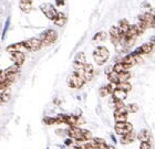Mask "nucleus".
I'll list each match as a JSON object with an SVG mask.
<instances>
[{
    "label": "nucleus",
    "instance_id": "f257e3e1",
    "mask_svg": "<svg viewBox=\"0 0 155 149\" xmlns=\"http://www.w3.org/2000/svg\"><path fill=\"white\" fill-rule=\"evenodd\" d=\"M110 58V51L105 46H97L93 51L94 62L97 65H103Z\"/></svg>",
    "mask_w": 155,
    "mask_h": 149
},
{
    "label": "nucleus",
    "instance_id": "f03ea898",
    "mask_svg": "<svg viewBox=\"0 0 155 149\" xmlns=\"http://www.w3.org/2000/svg\"><path fill=\"white\" fill-rule=\"evenodd\" d=\"M57 38H58L57 31L53 29H48L45 30L43 33H41V36H40L39 39L41 41L42 46H51L52 43H54L57 41Z\"/></svg>",
    "mask_w": 155,
    "mask_h": 149
},
{
    "label": "nucleus",
    "instance_id": "7ed1b4c3",
    "mask_svg": "<svg viewBox=\"0 0 155 149\" xmlns=\"http://www.w3.org/2000/svg\"><path fill=\"white\" fill-rule=\"evenodd\" d=\"M22 44L27 51H39L42 48V43L39 38H31L22 41Z\"/></svg>",
    "mask_w": 155,
    "mask_h": 149
},
{
    "label": "nucleus",
    "instance_id": "20e7f679",
    "mask_svg": "<svg viewBox=\"0 0 155 149\" xmlns=\"http://www.w3.org/2000/svg\"><path fill=\"white\" fill-rule=\"evenodd\" d=\"M42 12L45 13V16L50 20H54L55 17H57V13H58V10L55 9V7L52 5V3H42L41 6Z\"/></svg>",
    "mask_w": 155,
    "mask_h": 149
},
{
    "label": "nucleus",
    "instance_id": "39448f33",
    "mask_svg": "<svg viewBox=\"0 0 155 149\" xmlns=\"http://www.w3.org/2000/svg\"><path fill=\"white\" fill-rule=\"evenodd\" d=\"M139 21L142 22L144 26L147 28H151V29H154L155 27V20H154V14L151 12H145L139 16Z\"/></svg>",
    "mask_w": 155,
    "mask_h": 149
},
{
    "label": "nucleus",
    "instance_id": "423d86ee",
    "mask_svg": "<svg viewBox=\"0 0 155 149\" xmlns=\"http://www.w3.org/2000/svg\"><path fill=\"white\" fill-rule=\"evenodd\" d=\"M84 83H85V82H84L83 78H80V76H78V75H75V74H71L68 78V85L71 88H75V90L82 87L84 85Z\"/></svg>",
    "mask_w": 155,
    "mask_h": 149
},
{
    "label": "nucleus",
    "instance_id": "0eeeda50",
    "mask_svg": "<svg viewBox=\"0 0 155 149\" xmlns=\"http://www.w3.org/2000/svg\"><path fill=\"white\" fill-rule=\"evenodd\" d=\"M133 130V125L129 122L125 123H116L115 124V133L119 135H125Z\"/></svg>",
    "mask_w": 155,
    "mask_h": 149
},
{
    "label": "nucleus",
    "instance_id": "6e6552de",
    "mask_svg": "<svg viewBox=\"0 0 155 149\" xmlns=\"http://www.w3.org/2000/svg\"><path fill=\"white\" fill-rule=\"evenodd\" d=\"M10 54V59L15 62V65H20L23 64V62L26 60V55L22 52H12V53H9Z\"/></svg>",
    "mask_w": 155,
    "mask_h": 149
},
{
    "label": "nucleus",
    "instance_id": "1a4fd4ad",
    "mask_svg": "<svg viewBox=\"0 0 155 149\" xmlns=\"http://www.w3.org/2000/svg\"><path fill=\"white\" fill-rule=\"evenodd\" d=\"M153 49H154V43L147 42V43H144L142 46L137 48L134 52L142 56V54H150L153 51Z\"/></svg>",
    "mask_w": 155,
    "mask_h": 149
},
{
    "label": "nucleus",
    "instance_id": "9d476101",
    "mask_svg": "<svg viewBox=\"0 0 155 149\" xmlns=\"http://www.w3.org/2000/svg\"><path fill=\"white\" fill-rule=\"evenodd\" d=\"M7 51L9 52V53H12V52H22L25 53V51H27L25 49V46H23L22 42H19V43H13L11 46H7Z\"/></svg>",
    "mask_w": 155,
    "mask_h": 149
},
{
    "label": "nucleus",
    "instance_id": "9b49d317",
    "mask_svg": "<svg viewBox=\"0 0 155 149\" xmlns=\"http://www.w3.org/2000/svg\"><path fill=\"white\" fill-rule=\"evenodd\" d=\"M135 138H136V134L132 130V132H130V133L123 135L122 138H121V141H122V144H124V145H129V144H132L133 141L135 140Z\"/></svg>",
    "mask_w": 155,
    "mask_h": 149
},
{
    "label": "nucleus",
    "instance_id": "f8f14e48",
    "mask_svg": "<svg viewBox=\"0 0 155 149\" xmlns=\"http://www.w3.org/2000/svg\"><path fill=\"white\" fill-rule=\"evenodd\" d=\"M136 137L139 138L141 143H149L150 138H151V133L147 129H142L139 133V135H136Z\"/></svg>",
    "mask_w": 155,
    "mask_h": 149
},
{
    "label": "nucleus",
    "instance_id": "ddd939ff",
    "mask_svg": "<svg viewBox=\"0 0 155 149\" xmlns=\"http://www.w3.org/2000/svg\"><path fill=\"white\" fill-rule=\"evenodd\" d=\"M53 22H54L58 27H63L65 24V22H67V17H65L64 13L58 12L57 13L55 19L53 20Z\"/></svg>",
    "mask_w": 155,
    "mask_h": 149
},
{
    "label": "nucleus",
    "instance_id": "4468645a",
    "mask_svg": "<svg viewBox=\"0 0 155 149\" xmlns=\"http://www.w3.org/2000/svg\"><path fill=\"white\" fill-rule=\"evenodd\" d=\"M13 83L10 78H0V92H6Z\"/></svg>",
    "mask_w": 155,
    "mask_h": 149
},
{
    "label": "nucleus",
    "instance_id": "2eb2a0df",
    "mask_svg": "<svg viewBox=\"0 0 155 149\" xmlns=\"http://www.w3.org/2000/svg\"><path fill=\"white\" fill-rule=\"evenodd\" d=\"M20 9L25 11V12H29L32 9V1L31 0H21L19 3Z\"/></svg>",
    "mask_w": 155,
    "mask_h": 149
},
{
    "label": "nucleus",
    "instance_id": "dca6fc26",
    "mask_svg": "<svg viewBox=\"0 0 155 149\" xmlns=\"http://www.w3.org/2000/svg\"><path fill=\"white\" fill-rule=\"evenodd\" d=\"M126 96H127V93H125V92H123V91H120V90H115V91L113 92V94H112L113 102H115V100H123V102H124Z\"/></svg>",
    "mask_w": 155,
    "mask_h": 149
},
{
    "label": "nucleus",
    "instance_id": "f3484780",
    "mask_svg": "<svg viewBox=\"0 0 155 149\" xmlns=\"http://www.w3.org/2000/svg\"><path fill=\"white\" fill-rule=\"evenodd\" d=\"M116 90H120V91L127 93V92H130L132 90V85L130 84L129 82H121V83L116 84Z\"/></svg>",
    "mask_w": 155,
    "mask_h": 149
},
{
    "label": "nucleus",
    "instance_id": "a211bd4d",
    "mask_svg": "<svg viewBox=\"0 0 155 149\" xmlns=\"http://www.w3.org/2000/svg\"><path fill=\"white\" fill-rule=\"evenodd\" d=\"M117 75V80H119V83H121V82H127V80H129L130 78H131V72L130 71H123L121 72V73H119Z\"/></svg>",
    "mask_w": 155,
    "mask_h": 149
},
{
    "label": "nucleus",
    "instance_id": "6ab92c4d",
    "mask_svg": "<svg viewBox=\"0 0 155 149\" xmlns=\"http://www.w3.org/2000/svg\"><path fill=\"white\" fill-rule=\"evenodd\" d=\"M120 62L125 63V64H129V65H131V66H133L134 64H136L135 59H134V56H133L131 53H130V54H127V55H125V56L122 59V61H120Z\"/></svg>",
    "mask_w": 155,
    "mask_h": 149
},
{
    "label": "nucleus",
    "instance_id": "aec40b11",
    "mask_svg": "<svg viewBox=\"0 0 155 149\" xmlns=\"http://www.w3.org/2000/svg\"><path fill=\"white\" fill-rule=\"evenodd\" d=\"M105 39H107V33L104 32V31H101V32H97L93 36V42H102Z\"/></svg>",
    "mask_w": 155,
    "mask_h": 149
},
{
    "label": "nucleus",
    "instance_id": "412c9836",
    "mask_svg": "<svg viewBox=\"0 0 155 149\" xmlns=\"http://www.w3.org/2000/svg\"><path fill=\"white\" fill-rule=\"evenodd\" d=\"M80 133H81V135H82V137H83V139L85 140V141H89V140H91L92 138H93V136H92V133H91L90 130L81 129V128H80Z\"/></svg>",
    "mask_w": 155,
    "mask_h": 149
},
{
    "label": "nucleus",
    "instance_id": "4be33fe9",
    "mask_svg": "<svg viewBox=\"0 0 155 149\" xmlns=\"http://www.w3.org/2000/svg\"><path fill=\"white\" fill-rule=\"evenodd\" d=\"M125 110L126 113H136L139 110V106L137 104H129L125 106Z\"/></svg>",
    "mask_w": 155,
    "mask_h": 149
},
{
    "label": "nucleus",
    "instance_id": "5701e85b",
    "mask_svg": "<svg viewBox=\"0 0 155 149\" xmlns=\"http://www.w3.org/2000/svg\"><path fill=\"white\" fill-rule=\"evenodd\" d=\"M74 62H77V63H79V64H85L87 61H85V55H84V53H82V52L78 53L77 56H75Z\"/></svg>",
    "mask_w": 155,
    "mask_h": 149
},
{
    "label": "nucleus",
    "instance_id": "b1692460",
    "mask_svg": "<svg viewBox=\"0 0 155 149\" xmlns=\"http://www.w3.org/2000/svg\"><path fill=\"white\" fill-rule=\"evenodd\" d=\"M43 123L45 125H49V126H51V125H54V124H58V120L55 117H45L43 118Z\"/></svg>",
    "mask_w": 155,
    "mask_h": 149
},
{
    "label": "nucleus",
    "instance_id": "393cba45",
    "mask_svg": "<svg viewBox=\"0 0 155 149\" xmlns=\"http://www.w3.org/2000/svg\"><path fill=\"white\" fill-rule=\"evenodd\" d=\"M10 100V94L7 92H0V104L7 103Z\"/></svg>",
    "mask_w": 155,
    "mask_h": 149
},
{
    "label": "nucleus",
    "instance_id": "a878e982",
    "mask_svg": "<svg viewBox=\"0 0 155 149\" xmlns=\"http://www.w3.org/2000/svg\"><path fill=\"white\" fill-rule=\"evenodd\" d=\"M107 78H109L110 83H114V84H117V83H119L117 75H116V73H114V72H111V73H109V74H107Z\"/></svg>",
    "mask_w": 155,
    "mask_h": 149
},
{
    "label": "nucleus",
    "instance_id": "bb28decb",
    "mask_svg": "<svg viewBox=\"0 0 155 149\" xmlns=\"http://www.w3.org/2000/svg\"><path fill=\"white\" fill-rule=\"evenodd\" d=\"M116 123H125L127 120V115H119V116L114 117Z\"/></svg>",
    "mask_w": 155,
    "mask_h": 149
},
{
    "label": "nucleus",
    "instance_id": "cd10ccee",
    "mask_svg": "<svg viewBox=\"0 0 155 149\" xmlns=\"http://www.w3.org/2000/svg\"><path fill=\"white\" fill-rule=\"evenodd\" d=\"M99 94H100L101 97H107V95H109V92H107V85H105V86H102V87L99 90Z\"/></svg>",
    "mask_w": 155,
    "mask_h": 149
},
{
    "label": "nucleus",
    "instance_id": "c85d7f7f",
    "mask_svg": "<svg viewBox=\"0 0 155 149\" xmlns=\"http://www.w3.org/2000/svg\"><path fill=\"white\" fill-rule=\"evenodd\" d=\"M107 88L109 94H113V92L116 90V84H114V83H110V84L107 85Z\"/></svg>",
    "mask_w": 155,
    "mask_h": 149
},
{
    "label": "nucleus",
    "instance_id": "c756f323",
    "mask_svg": "<svg viewBox=\"0 0 155 149\" xmlns=\"http://www.w3.org/2000/svg\"><path fill=\"white\" fill-rule=\"evenodd\" d=\"M114 107H115V109H120V108H124L125 105H124L123 100H115L114 102Z\"/></svg>",
    "mask_w": 155,
    "mask_h": 149
},
{
    "label": "nucleus",
    "instance_id": "7c9ffc66",
    "mask_svg": "<svg viewBox=\"0 0 155 149\" xmlns=\"http://www.w3.org/2000/svg\"><path fill=\"white\" fill-rule=\"evenodd\" d=\"M119 115H127V113H126V110H125V107H124V108H120V109L114 110V117L119 116Z\"/></svg>",
    "mask_w": 155,
    "mask_h": 149
},
{
    "label": "nucleus",
    "instance_id": "2f4dec72",
    "mask_svg": "<svg viewBox=\"0 0 155 149\" xmlns=\"http://www.w3.org/2000/svg\"><path fill=\"white\" fill-rule=\"evenodd\" d=\"M151 144L150 143H141L140 145V149H151Z\"/></svg>",
    "mask_w": 155,
    "mask_h": 149
},
{
    "label": "nucleus",
    "instance_id": "473e14b6",
    "mask_svg": "<svg viewBox=\"0 0 155 149\" xmlns=\"http://www.w3.org/2000/svg\"><path fill=\"white\" fill-rule=\"evenodd\" d=\"M55 133L58 134L59 136H65L67 135V130H64V129H58Z\"/></svg>",
    "mask_w": 155,
    "mask_h": 149
},
{
    "label": "nucleus",
    "instance_id": "72a5a7b5",
    "mask_svg": "<svg viewBox=\"0 0 155 149\" xmlns=\"http://www.w3.org/2000/svg\"><path fill=\"white\" fill-rule=\"evenodd\" d=\"M81 149H92V148H91V147L89 146V145H87V143H85V144L83 145V146H81Z\"/></svg>",
    "mask_w": 155,
    "mask_h": 149
},
{
    "label": "nucleus",
    "instance_id": "f704fd0d",
    "mask_svg": "<svg viewBox=\"0 0 155 149\" xmlns=\"http://www.w3.org/2000/svg\"><path fill=\"white\" fill-rule=\"evenodd\" d=\"M55 5H57V6H64V1H60V0H58V1L55 2Z\"/></svg>",
    "mask_w": 155,
    "mask_h": 149
},
{
    "label": "nucleus",
    "instance_id": "c9c22d12",
    "mask_svg": "<svg viewBox=\"0 0 155 149\" xmlns=\"http://www.w3.org/2000/svg\"><path fill=\"white\" fill-rule=\"evenodd\" d=\"M71 144H72V139H70V138H68V139L65 140V145H67V146H70Z\"/></svg>",
    "mask_w": 155,
    "mask_h": 149
},
{
    "label": "nucleus",
    "instance_id": "e433bc0d",
    "mask_svg": "<svg viewBox=\"0 0 155 149\" xmlns=\"http://www.w3.org/2000/svg\"><path fill=\"white\" fill-rule=\"evenodd\" d=\"M104 149H115V148H114L113 146H110V145H107V146H105V148H104Z\"/></svg>",
    "mask_w": 155,
    "mask_h": 149
},
{
    "label": "nucleus",
    "instance_id": "4c0bfd02",
    "mask_svg": "<svg viewBox=\"0 0 155 149\" xmlns=\"http://www.w3.org/2000/svg\"><path fill=\"white\" fill-rule=\"evenodd\" d=\"M72 149H81V146H80V145H79V146H74Z\"/></svg>",
    "mask_w": 155,
    "mask_h": 149
},
{
    "label": "nucleus",
    "instance_id": "58836bf2",
    "mask_svg": "<svg viewBox=\"0 0 155 149\" xmlns=\"http://www.w3.org/2000/svg\"><path fill=\"white\" fill-rule=\"evenodd\" d=\"M1 74H2V71H1V70H0V76H1Z\"/></svg>",
    "mask_w": 155,
    "mask_h": 149
}]
</instances>
